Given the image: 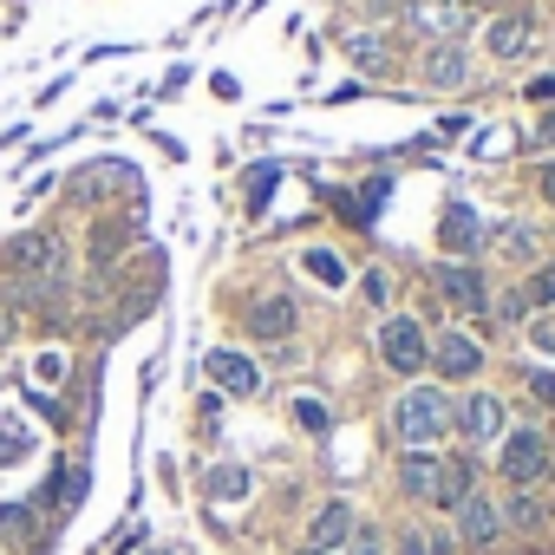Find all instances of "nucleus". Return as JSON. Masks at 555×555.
Here are the masks:
<instances>
[{"label":"nucleus","mask_w":555,"mask_h":555,"mask_svg":"<svg viewBox=\"0 0 555 555\" xmlns=\"http://www.w3.org/2000/svg\"><path fill=\"white\" fill-rule=\"evenodd\" d=\"M392 431L405 438V451H425L451 431V399L438 386H412L399 405H392Z\"/></svg>","instance_id":"nucleus-2"},{"label":"nucleus","mask_w":555,"mask_h":555,"mask_svg":"<svg viewBox=\"0 0 555 555\" xmlns=\"http://www.w3.org/2000/svg\"><path fill=\"white\" fill-rule=\"evenodd\" d=\"M209 496H222V503L248 496V470H242V464H222V470H209Z\"/></svg>","instance_id":"nucleus-18"},{"label":"nucleus","mask_w":555,"mask_h":555,"mask_svg":"<svg viewBox=\"0 0 555 555\" xmlns=\"http://www.w3.org/2000/svg\"><path fill=\"white\" fill-rule=\"evenodd\" d=\"M483 47H490L496 60H516V53L529 47V21H490V34H483Z\"/></svg>","instance_id":"nucleus-16"},{"label":"nucleus","mask_w":555,"mask_h":555,"mask_svg":"<svg viewBox=\"0 0 555 555\" xmlns=\"http://www.w3.org/2000/svg\"><path fill=\"white\" fill-rule=\"evenodd\" d=\"M548 477H555V438H548Z\"/></svg>","instance_id":"nucleus-36"},{"label":"nucleus","mask_w":555,"mask_h":555,"mask_svg":"<svg viewBox=\"0 0 555 555\" xmlns=\"http://www.w3.org/2000/svg\"><path fill=\"white\" fill-rule=\"evenodd\" d=\"M379 360H386L392 373H418V366H425V327H418L412 314H392V321L379 327Z\"/></svg>","instance_id":"nucleus-5"},{"label":"nucleus","mask_w":555,"mask_h":555,"mask_svg":"<svg viewBox=\"0 0 555 555\" xmlns=\"http://www.w3.org/2000/svg\"><path fill=\"white\" fill-rule=\"evenodd\" d=\"M8 340H14V314H8V308H0V347H8Z\"/></svg>","instance_id":"nucleus-34"},{"label":"nucleus","mask_w":555,"mask_h":555,"mask_svg":"<svg viewBox=\"0 0 555 555\" xmlns=\"http://www.w3.org/2000/svg\"><path fill=\"white\" fill-rule=\"evenodd\" d=\"M268 190H274V164H268V170H255V177H248V196H268Z\"/></svg>","instance_id":"nucleus-31"},{"label":"nucleus","mask_w":555,"mask_h":555,"mask_svg":"<svg viewBox=\"0 0 555 555\" xmlns=\"http://www.w3.org/2000/svg\"><path fill=\"white\" fill-rule=\"evenodd\" d=\"M431 282H438V295L451 301V314H483V274L470 268V261H438V274H431Z\"/></svg>","instance_id":"nucleus-6"},{"label":"nucleus","mask_w":555,"mask_h":555,"mask_svg":"<svg viewBox=\"0 0 555 555\" xmlns=\"http://www.w3.org/2000/svg\"><path fill=\"white\" fill-rule=\"evenodd\" d=\"M529 392H535L542 405H555V373H548V366H535V373H529Z\"/></svg>","instance_id":"nucleus-29"},{"label":"nucleus","mask_w":555,"mask_h":555,"mask_svg":"<svg viewBox=\"0 0 555 555\" xmlns=\"http://www.w3.org/2000/svg\"><path fill=\"white\" fill-rule=\"evenodd\" d=\"M8 268L21 282H47V274H66V248L53 235H14L8 242Z\"/></svg>","instance_id":"nucleus-4"},{"label":"nucleus","mask_w":555,"mask_h":555,"mask_svg":"<svg viewBox=\"0 0 555 555\" xmlns=\"http://www.w3.org/2000/svg\"><path fill=\"white\" fill-rule=\"evenodd\" d=\"M470 444H490V438H503V405L490 399V392H470L464 405H457V418H451Z\"/></svg>","instance_id":"nucleus-8"},{"label":"nucleus","mask_w":555,"mask_h":555,"mask_svg":"<svg viewBox=\"0 0 555 555\" xmlns=\"http://www.w3.org/2000/svg\"><path fill=\"white\" fill-rule=\"evenodd\" d=\"M399 555H451V535H425V529H412Z\"/></svg>","instance_id":"nucleus-22"},{"label":"nucleus","mask_w":555,"mask_h":555,"mask_svg":"<svg viewBox=\"0 0 555 555\" xmlns=\"http://www.w3.org/2000/svg\"><path fill=\"white\" fill-rule=\"evenodd\" d=\"M535 144H542V151H555V112H548V118L535 125Z\"/></svg>","instance_id":"nucleus-32"},{"label":"nucleus","mask_w":555,"mask_h":555,"mask_svg":"<svg viewBox=\"0 0 555 555\" xmlns=\"http://www.w3.org/2000/svg\"><path fill=\"white\" fill-rule=\"evenodd\" d=\"M503 477H509L516 490H529L535 477H548V438L529 431V425L509 431V438H503Z\"/></svg>","instance_id":"nucleus-3"},{"label":"nucleus","mask_w":555,"mask_h":555,"mask_svg":"<svg viewBox=\"0 0 555 555\" xmlns=\"http://www.w3.org/2000/svg\"><path fill=\"white\" fill-rule=\"evenodd\" d=\"M464 79H470V53H464V47H451V40H444V47H431V53H425V86L457 92Z\"/></svg>","instance_id":"nucleus-11"},{"label":"nucleus","mask_w":555,"mask_h":555,"mask_svg":"<svg viewBox=\"0 0 555 555\" xmlns=\"http://www.w3.org/2000/svg\"><path fill=\"white\" fill-rule=\"evenodd\" d=\"M496 255H535V229L529 222H503L496 229Z\"/></svg>","instance_id":"nucleus-19"},{"label":"nucleus","mask_w":555,"mask_h":555,"mask_svg":"<svg viewBox=\"0 0 555 555\" xmlns=\"http://www.w3.org/2000/svg\"><path fill=\"white\" fill-rule=\"evenodd\" d=\"M542 196H548V203H555V170H542Z\"/></svg>","instance_id":"nucleus-35"},{"label":"nucleus","mask_w":555,"mask_h":555,"mask_svg":"<svg viewBox=\"0 0 555 555\" xmlns=\"http://www.w3.org/2000/svg\"><path fill=\"white\" fill-rule=\"evenodd\" d=\"M412 27H418V34H464V27H470V8H464V0H418V8H412Z\"/></svg>","instance_id":"nucleus-13"},{"label":"nucleus","mask_w":555,"mask_h":555,"mask_svg":"<svg viewBox=\"0 0 555 555\" xmlns=\"http://www.w3.org/2000/svg\"><path fill=\"white\" fill-rule=\"evenodd\" d=\"M301 555H327V548H301Z\"/></svg>","instance_id":"nucleus-37"},{"label":"nucleus","mask_w":555,"mask_h":555,"mask_svg":"<svg viewBox=\"0 0 555 555\" xmlns=\"http://www.w3.org/2000/svg\"><path fill=\"white\" fill-rule=\"evenodd\" d=\"M438 242H444V255H477V242H483V216L464 209V203H451L444 222H438Z\"/></svg>","instance_id":"nucleus-9"},{"label":"nucleus","mask_w":555,"mask_h":555,"mask_svg":"<svg viewBox=\"0 0 555 555\" xmlns=\"http://www.w3.org/2000/svg\"><path fill=\"white\" fill-rule=\"evenodd\" d=\"M353 555H386V535L379 529H353Z\"/></svg>","instance_id":"nucleus-28"},{"label":"nucleus","mask_w":555,"mask_h":555,"mask_svg":"<svg viewBox=\"0 0 555 555\" xmlns=\"http://www.w3.org/2000/svg\"><path fill=\"white\" fill-rule=\"evenodd\" d=\"M301 268L314 274L321 288H340V282H347V268H340V255H334V248H308V255H301Z\"/></svg>","instance_id":"nucleus-17"},{"label":"nucleus","mask_w":555,"mask_h":555,"mask_svg":"<svg viewBox=\"0 0 555 555\" xmlns=\"http://www.w3.org/2000/svg\"><path fill=\"white\" fill-rule=\"evenodd\" d=\"M535 516H542V503H535L529 490H516V503H509V522H522V529H529Z\"/></svg>","instance_id":"nucleus-26"},{"label":"nucleus","mask_w":555,"mask_h":555,"mask_svg":"<svg viewBox=\"0 0 555 555\" xmlns=\"http://www.w3.org/2000/svg\"><path fill=\"white\" fill-rule=\"evenodd\" d=\"M529 99H555V79H535V86H529Z\"/></svg>","instance_id":"nucleus-33"},{"label":"nucleus","mask_w":555,"mask_h":555,"mask_svg":"<svg viewBox=\"0 0 555 555\" xmlns=\"http://www.w3.org/2000/svg\"><path fill=\"white\" fill-rule=\"evenodd\" d=\"M295 418H301L308 431H327V405H321V399H295Z\"/></svg>","instance_id":"nucleus-25"},{"label":"nucleus","mask_w":555,"mask_h":555,"mask_svg":"<svg viewBox=\"0 0 555 555\" xmlns=\"http://www.w3.org/2000/svg\"><path fill=\"white\" fill-rule=\"evenodd\" d=\"M347 53H353V60H360L366 73H379V66H386V47H379V40H353Z\"/></svg>","instance_id":"nucleus-24"},{"label":"nucleus","mask_w":555,"mask_h":555,"mask_svg":"<svg viewBox=\"0 0 555 555\" xmlns=\"http://www.w3.org/2000/svg\"><path fill=\"white\" fill-rule=\"evenodd\" d=\"M66 373H73L66 353H40V360H34V379H40V386H66Z\"/></svg>","instance_id":"nucleus-21"},{"label":"nucleus","mask_w":555,"mask_h":555,"mask_svg":"<svg viewBox=\"0 0 555 555\" xmlns=\"http://www.w3.org/2000/svg\"><path fill=\"white\" fill-rule=\"evenodd\" d=\"M529 308H555V268H542L529 282Z\"/></svg>","instance_id":"nucleus-23"},{"label":"nucleus","mask_w":555,"mask_h":555,"mask_svg":"<svg viewBox=\"0 0 555 555\" xmlns=\"http://www.w3.org/2000/svg\"><path fill=\"white\" fill-rule=\"evenodd\" d=\"M209 386H216V392H229V399H248V392H261V373H255V360H248V353L216 347V353H209Z\"/></svg>","instance_id":"nucleus-7"},{"label":"nucleus","mask_w":555,"mask_h":555,"mask_svg":"<svg viewBox=\"0 0 555 555\" xmlns=\"http://www.w3.org/2000/svg\"><path fill=\"white\" fill-rule=\"evenodd\" d=\"M431 360H438V373H444V379H470V373L483 366V353H477V340H470V334H438Z\"/></svg>","instance_id":"nucleus-12"},{"label":"nucleus","mask_w":555,"mask_h":555,"mask_svg":"<svg viewBox=\"0 0 555 555\" xmlns=\"http://www.w3.org/2000/svg\"><path fill=\"white\" fill-rule=\"evenodd\" d=\"M27 457H34V431L8 425V431H0V464H27Z\"/></svg>","instance_id":"nucleus-20"},{"label":"nucleus","mask_w":555,"mask_h":555,"mask_svg":"<svg viewBox=\"0 0 555 555\" xmlns=\"http://www.w3.org/2000/svg\"><path fill=\"white\" fill-rule=\"evenodd\" d=\"M27 522H34V516H27V503H8V509H0V529H14V535H27Z\"/></svg>","instance_id":"nucleus-30"},{"label":"nucleus","mask_w":555,"mask_h":555,"mask_svg":"<svg viewBox=\"0 0 555 555\" xmlns=\"http://www.w3.org/2000/svg\"><path fill=\"white\" fill-rule=\"evenodd\" d=\"M248 334H255V340H288V334H295V301H288V295L261 301V308L248 314Z\"/></svg>","instance_id":"nucleus-14"},{"label":"nucleus","mask_w":555,"mask_h":555,"mask_svg":"<svg viewBox=\"0 0 555 555\" xmlns=\"http://www.w3.org/2000/svg\"><path fill=\"white\" fill-rule=\"evenodd\" d=\"M308 535H314L308 548H327V555H334V548L353 535V509H347V503H321V516H314V529H308Z\"/></svg>","instance_id":"nucleus-15"},{"label":"nucleus","mask_w":555,"mask_h":555,"mask_svg":"<svg viewBox=\"0 0 555 555\" xmlns=\"http://www.w3.org/2000/svg\"><path fill=\"white\" fill-rule=\"evenodd\" d=\"M496 529H503V516H496V503L470 490V496L457 503V542H477V548H483V542H496Z\"/></svg>","instance_id":"nucleus-10"},{"label":"nucleus","mask_w":555,"mask_h":555,"mask_svg":"<svg viewBox=\"0 0 555 555\" xmlns=\"http://www.w3.org/2000/svg\"><path fill=\"white\" fill-rule=\"evenodd\" d=\"M79 496H86V464H73V470H66V490H60V503H66V509H73V503H79Z\"/></svg>","instance_id":"nucleus-27"},{"label":"nucleus","mask_w":555,"mask_h":555,"mask_svg":"<svg viewBox=\"0 0 555 555\" xmlns=\"http://www.w3.org/2000/svg\"><path fill=\"white\" fill-rule=\"evenodd\" d=\"M399 483H405V496H418V503L457 509V503L470 496V464H464V457H438V451H405Z\"/></svg>","instance_id":"nucleus-1"}]
</instances>
